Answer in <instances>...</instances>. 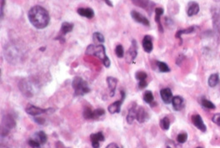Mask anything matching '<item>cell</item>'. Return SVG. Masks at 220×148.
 I'll list each match as a JSON object with an SVG mask.
<instances>
[{"label": "cell", "instance_id": "obj_36", "mask_svg": "<svg viewBox=\"0 0 220 148\" xmlns=\"http://www.w3.org/2000/svg\"><path fill=\"white\" fill-rule=\"evenodd\" d=\"M28 145L30 146L32 148H41L39 142L33 139L28 140Z\"/></svg>", "mask_w": 220, "mask_h": 148}, {"label": "cell", "instance_id": "obj_9", "mask_svg": "<svg viewBox=\"0 0 220 148\" xmlns=\"http://www.w3.org/2000/svg\"><path fill=\"white\" fill-rule=\"evenodd\" d=\"M160 96L164 103L169 104L172 102L173 98V97L172 91H171L169 88H164V89L161 90Z\"/></svg>", "mask_w": 220, "mask_h": 148}, {"label": "cell", "instance_id": "obj_45", "mask_svg": "<svg viewBox=\"0 0 220 148\" xmlns=\"http://www.w3.org/2000/svg\"><path fill=\"white\" fill-rule=\"evenodd\" d=\"M196 148H203V147H201V146H198V147H196Z\"/></svg>", "mask_w": 220, "mask_h": 148}, {"label": "cell", "instance_id": "obj_22", "mask_svg": "<svg viewBox=\"0 0 220 148\" xmlns=\"http://www.w3.org/2000/svg\"><path fill=\"white\" fill-rule=\"evenodd\" d=\"M132 3L134 4V5L138 6L139 8H142V9H147L149 8V0H131Z\"/></svg>", "mask_w": 220, "mask_h": 148}, {"label": "cell", "instance_id": "obj_33", "mask_svg": "<svg viewBox=\"0 0 220 148\" xmlns=\"http://www.w3.org/2000/svg\"><path fill=\"white\" fill-rule=\"evenodd\" d=\"M135 77L138 81H142V80H146L147 78H148V75H147V73L145 72L139 71L138 73H136Z\"/></svg>", "mask_w": 220, "mask_h": 148}, {"label": "cell", "instance_id": "obj_5", "mask_svg": "<svg viewBox=\"0 0 220 148\" xmlns=\"http://www.w3.org/2000/svg\"><path fill=\"white\" fill-rule=\"evenodd\" d=\"M121 93V98L119 101H116L113 103H112L111 105L108 106V110L111 114H115V113H119L121 111V106L123 102H124V98H125V92L124 91L120 92Z\"/></svg>", "mask_w": 220, "mask_h": 148}, {"label": "cell", "instance_id": "obj_31", "mask_svg": "<svg viewBox=\"0 0 220 148\" xmlns=\"http://www.w3.org/2000/svg\"><path fill=\"white\" fill-rule=\"evenodd\" d=\"M115 54L116 56L121 58H124V48L122 45H117V47L115 48Z\"/></svg>", "mask_w": 220, "mask_h": 148}, {"label": "cell", "instance_id": "obj_8", "mask_svg": "<svg viewBox=\"0 0 220 148\" xmlns=\"http://www.w3.org/2000/svg\"><path fill=\"white\" fill-rule=\"evenodd\" d=\"M131 16H132L133 19L135 22H139V23H141L143 25L147 26V27H149L150 25L149 21L148 20V18L143 16L141 14H139L138 12L135 11V10H133V11L131 12Z\"/></svg>", "mask_w": 220, "mask_h": 148}, {"label": "cell", "instance_id": "obj_18", "mask_svg": "<svg viewBox=\"0 0 220 148\" xmlns=\"http://www.w3.org/2000/svg\"><path fill=\"white\" fill-rule=\"evenodd\" d=\"M136 116H137V106L134 104V106H131L129 108L127 115V122L128 124H132L133 121L136 119Z\"/></svg>", "mask_w": 220, "mask_h": 148}, {"label": "cell", "instance_id": "obj_34", "mask_svg": "<svg viewBox=\"0 0 220 148\" xmlns=\"http://www.w3.org/2000/svg\"><path fill=\"white\" fill-rule=\"evenodd\" d=\"M202 105H203L204 107H206V108H209V109L215 108L214 104L212 103L211 102H209V101L207 100V99H203V100H202Z\"/></svg>", "mask_w": 220, "mask_h": 148}, {"label": "cell", "instance_id": "obj_35", "mask_svg": "<svg viewBox=\"0 0 220 148\" xmlns=\"http://www.w3.org/2000/svg\"><path fill=\"white\" fill-rule=\"evenodd\" d=\"M188 139V135L185 132H182L180 134H178V136L177 137V141L179 143H184Z\"/></svg>", "mask_w": 220, "mask_h": 148}, {"label": "cell", "instance_id": "obj_3", "mask_svg": "<svg viewBox=\"0 0 220 148\" xmlns=\"http://www.w3.org/2000/svg\"><path fill=\"white\" fill-rule=\"evenodd\" d=\"M72 87L76 96H83L90 92V88L88 87L87 82H85L80 77H75L73 78Z\"/></svg>", "mask_w": 220, "mask_h": 148}, {"label": "cell", "instance_id": "obj_27", "mask_svg": "<svg viewBox=\"0 0 220 148\" xmlns=\"http://www.w3.org/2000/svg\"><path fill=\"white\" fill-rule=\"evenodd\" d=\"M37 137L39 138V142L41 144H45V143L47 142V141H48V137H47V135L45 134L44 131H39V132L37 133Z\"/></svg>", "mask_w": 220, "mask_h": 148}, {"label": "cell", "instance_id": "obj_37", "mask_svg": "<svg viewBox=\"0 0 220 148\" xmlns=\"http://www.w3.org/2000/svg\"><path fill=\"white\" fill-rule=\"evenodd\" d=\"M212 120H213V122H214L216 125L220 126V113L215 114L214 116L213 117V118H212Z\"/></svg>", "mask_w": 220, "mask_h": 148}, {"label": "cell", "instance_id": "obj_7", "mask_svg": "<svg viewBox=\"0 0 220 148\" xmlns=\"http://www.w3.org/2000/svg\"><path fill=\"white\" fill-rule=\"evenodd\" d=\"M73 24L71 23V22H63L62 25H61V29H60V33L59 37H57L56 39H60L61 41H63L64 42V39L63 38V37L66 35L68 33H70L71 31L73 30Z\"/></svg>", "mask_w": 220, "mask_h": 148}, {"label": "cell", "instance_id": "obj_44", "mask_svg": "<svg viewBox=\"0 0 220 148\" xmlns=\"http://www.w3.org/2000/svg\"><path fill=\"white\" fill-rule=\"evenodd\" d=\"M104 3H107L108 5L110 6V7H113V3H111V2H110L109 0H104Z\"/></svg>", "mask_w": 220, "mask_h": 148}, {"label": "cell", "instance_id": "obj_6", "mask_svg": "<svg viewBox=\"0 0 220 148\" xmlns=\"http://www.w3.org/2000/svg\"><path fill=\"white\" fill-rule=\"evenodd\" d=\"M137 43H136L135 40L132 41V46L131 48L128 50L126 55H125V60L128 63H131L135 60L136 57H137Z\"/></svg>", "mask_w": 220, "mask_h": 148}, {"label": "cell", "instance_id": "obj_17", "mask_svg": "<svg viewBox=\"0 0 220 148\" xmlns=\"http://www.w3.org/2000/svg\"><path fill=\"white\" fill-rule=\"evenodd\" d=\"M199 12V5L195 2H190L188 6L187 14L189 16H194Z\"/></svg>", "mask_w": 220, "mask_h": 148}, {"label": "cell", "instance_id": "obj_42", "mask_svg": "<svg viewBox=\"0 0 220 148\" xmlns=\"http://www.w3.org/2000/svg\"><path fill=\"white\" fill-rule=\"evenodd\" d=\"M91 142H92V146L93 148L99 147V142H98V141H91Z\"/></svg>", "mask_w": 220, "mask_h": 148}, {"label": "cell", "instance_id": "obj_14", "mask_svg": "<svg viewBox=\"0 0 220 148\" xmlns=\"http://www.w3.org/2000/svg\"><path fill=\"white\" fill-rule=\"evenodd\" d=\"M148 118H149V115H148V112H146V110L144 107H142V106L138 107L137 109V116H136V119H137L138 122H144Z\"/></svg>", "mask_w": 220, "mask_h": 148}, {"label": "cell", "instance_id": "obj_32", "mask_svg": "<svg viewBox=\"0 0 220 148\" xmlns=\"http://www.w3.org/2000/svg\"><path fill=\"white\" fill-rule=\"evenodd\" d=\"M94 112V120H98L105 114V111L102 108H98L93 111Z\"/></svg>", "mask_w": 220, "mask_h": 148}, {"label": "cell", "instance_id": "obj_25", "mask_svg": "<svg viewBox=\"0 0 220 148\" xmlns=\"http://www.w3.org/2000/svg\"><path fill=\"white\" fill-rule=\"evenodd\" d=\"M91 141H98V142H104V137L102 131L97 132V133H93L90 136Z\"/></svg>", "mask_w": 220, "mask_h": 148}, {"label": "cell", "instance_id": "obj_13", "mask_svg": "<svg viewBox=\"0 0 220 148\" xmlns=\"http://www.w3.org/2000/svg\"><path fill=\"white\" fill-rule=\"evenodd\" d=\"M143 48L144 50L148 53H150L153 51V42H152V38L149 35L144 36V39H143Z\"/></svg>", "mask_w": 220, "mask_h": 148}, {"label": "cell", "instance_id": "obj_10", "mask_svg": "<svg viewBox=\"0 0 220 148\" xmlns=\"http://www.w3.org/2000/svg\"><path fill=\"white\" fill-rule=\"evenodd\" d=\"M192 122L193 123H194V125L198 129H199L201 131H203V132L206 131V126L204 125L203 119H202V118H201L199 115H194L192 117Z\"/></svg>", "mask_w": 220, "mask_h": 148}, {"label": "cell", "instance_id": "obj_39", "mask_svg": "<svg viewBox=\"0 0 220 148\" xmlns=\"http://www.w3.org/2000/svg\"><path fill=\"white\" fill-rule=\"evenodd\" d=\"M147 86H148V82H147L146 80H142V81H139V82H138V87L140 89L145 88Z\"/></svg>", "mask_w": 220, "mask_h": 148}, {"label": "cell", "instance_id": "obj_19", "mask_svg": "<svg viewBox=\"0 0 220 148\" xmlns=\"http://www.w3.org/2000/svg\"><path fill=\"white\" fill-rule=\"evenodd\" d=\"M3 122L4 126H6V128L10 129V128H14V126H16V122L13 118H12L10 115H6L4 116L3 118Z\"/></svg>", "mask_w": 220, "mask_h": 148}, {"label": "cell", "instance_id": "obj_2", "mask_svg": "<svg viewBox=\"0 0 220 148\" xmlns=\"http://www.w3.org/2000/svg\"><path fill=\"white\" fill-rule=\"evenodd\" d=\"M86 54L88 55H92L99 58L104 63L105 67H109L110 66V59L106 54V49L104 46L103 45H88L87 49H86Z\"/></svg>", "mask_w": 220, "mask_h": 148}, {"label": "cell", "instance_id": "obj_11", "mask_svg": "<svg viewBox=\"0 0 220 148\" xmlns=\"http://www.w3.org/2000/svg\"><path fill=\"white\" fill-rule=\"evenodd\" d=\"M117 83H118V79L115 78H113V77H108L107 78V84L108 89H109L110 97H113L115 94Z\"/></svg>", "mask_w": 220, "mask_h": 148}, {"label": "cell", "instance_id": "obj_41", "mask_svg": "<svg viewBox=\"0 0 220 148\" xmlns=\"http://www.w3.org/2000/svg\"><path fill=\"white\" fill-rule=\"evenodd\" d=\"M5 4V0H1V20H3V7Z\"/></svg>", "mask_w": 220, "mask_h": 148}, {"label": "cell", "instance_id": "obj_26", "mask_svg": "<svg viewBox=\"0 0 220 148\" xmlns=\"http://www.w3.org/2000/svg\"><path fill=\"white\" fill-rule=\"evenodd\" d=\"M93 40L95 42H98V43H103V42H104V37L101 33L96 32V33L93 34Z\"/></svg>", "mask_w": 220, "mask_h": 148}, {"label": "cell", "instance_id": "obj_43", "mask_svg": "<svg viewBox=\"0 0 220 148\" xmlns=\"http://www.w3.org/2000/svg\"><path fill=\"white\" fill-rule=\"evenodd\" d=\"M106 148H120V147H119V146L117 145L116 143H110V144H108V145L107 146V147Z\"/></svg>", "mask_w": 220, "mask_h": 148}, {"label": "cell", "instance_id": "obj_24", "mask_svg": "<svg viewBox=\"0 0 220 148\" xmlns=\"http://www.w3.org/2000/svg\"><path fill=\"white\" fill-rule=\"evenodd\" d=\"M153 92L151 91H146L144 93V102L148 104H151L153 102Z\"/></svg>", "mask_w": 220, "mask_h": 148}, {"label": "cell", "instance_id": "obj_40", "mask_svg": "<svg viewBox=\"0 0 220 148\" xmlns=\"http://www.w3.org/2000/svg\"><path fill=\"white\" fill-rule=\"evenodd\" d=\"M34 121H35V122H37L38 124H39V125H43V124H44V122H45V120H44L43 118H35Z\"/></svg>", "mask_w": 220, "mask_h": 148}, {"label": "cell", "instance_id": "obj_21", "mask_svg": "<svg viewBox=\"0 0 220 148\" xmlns=\"http://www.w3.org/2000/svg\"><path fill=\"white\" fill-rule=\"evenodd\" d=\"M84 118L87 120H94V112L90 107L86 106L84 108V111L83 112Z\"/></svg>", "mask_w": 220, "mask_h": 148}, {"label": "cell", "instance_id": "obj_1", "mask_svg": "<svg viewBox=\"0 0 220 148\" xmlns=\"http://www.w3.org/2000/svg\"><path fill=\"white\" fill-rule=\"evenodd\" d=\"M28 18L32 25L38 29L46 28L50 21L48 12L39 5L34 6L30 9L28 13Z\"/></svg>", "mask_w": 220, "mask_h": 148}, {"label": "cell", "instance_id": "obj_16", "mask_svg": "<svg viewBox=\"0 0 220 148\" xmlns=\"http://www.w3.org/2000/svg\"><path fill=\"white\" fill-rule=\"evenodd\" d=\"M172 104L175 111H180L183 107V99L179 96H175L173 98Z\"/></svg>", "mask_w": 220, "mask_h": 148}, {"label": "cell", "instance_id": "obj_28", "mask_svg": "<svg viewBox=\"0 0 220 148\" xmlns=\"http://www.w3.org/2000/svg\"><path fill=\"white\" fill-rule=\"evenodd\" d=\"M157 64H158V69H159L161 73H169L170 71V68L165 62L158 61L157 62Z\"/></svg>", "mask_w": 220, "mask_h": 148}, {"label": "cell", "instance_id": "obj_4", "mask_svg": "<svg viewBox=\"0 0 220 148\" xmlns=\"http://www.w3.org/2000/svg\"><path fill=\"white\" fill-rule=\"evenodd\" d=\"M25 111L28 115L35 117V116H39V115L41 114H43V113L51 114V113L54 112V109L53 108L43 109L39 107V106H34V105H32V104H28V106H26Z\"/></svg>", "mask_w": 220, "mask_h": 148}, {"label": "cell", "instance_id": "obj_30", "mask_svg": "<svg viewBox=\"0 0 220 148\" xmlns=\"http://www.w3.org/2000/svg\"><path fill=\"white\" fill-rule=\"evenodd\" d=\"M194 30V27H189L187 29H183V30H179L177 32L176 34V38H178L181 39V35L182 34H190V33H193ZM182 40V39H181Z\"/></svg>", "mask_w": 220, "mask_h": 148}, {"label": "cell", "instance_id": "obj_12", "mask_svg": "<svg viewBox=\"0 0 220 148\" xmlns=\"http://www.w3.org/2000/svg\"><path fill=\"white\" fill-rule=\"evenodd\" d=\"M19 89L22 92L23 95L26 97H32L33 96V91H32L31 87L25 81H22L19 83Z\"/></svg>", "mask_w": 220, "mask_h": 148}, {"label": "cell", "instance_id": "obj_46", "mask_svg": "<svg viewBox=\"0 0 220 148\" xmlns=\"http://www.w3.org/2000/svg\"><path fill=\"white\" fill-rule=\"evenodd\" d=\"M167 148H171L170 146H167Z\"/></svg>", "mask_w": 220, "mask_h": 148}, {"label": "cell", "instance_id": "obj_15", "mask_svg": "<svg viewBox=\"0 0 220 148\" xmlns=\"http://www.w3.org/2000/svg\"><path fill=\"white\" fill-rule=\"evenodd\" d=\"M78 14L82 16V17L88 18H92L94 16V12L90 8H87V9H84V8H79L77 10Z\"/></svg>", "mask_w": 220, "mask_h": 148}, {"label": "cell", "instance_id": "obj_38", "mask_svg": "<svg viewBox=\"0 0 220 148\" xmlns=\"http://www.w3.org/2000/svg\"><path fill=\"white\" fill-rule=\"evenodd\" d=\"M214 23L217 26V28L220 31V13L214 16Z\"/></svg>", "mask_w": 220, "mask_h": 148}, {"label": "cell", "instance_id": "obj_20", "mask_svg": "<svg viewBox=\"0 0 220 148\" xmlns=\"http://www.w3.org/2000/svg\"><path fill=\"white\" fill-rule=\"evenodd\" d=\"M164 14V9L162 8H156L155 9V21L158 24V29L160 31L161 33L164 32V29H163V26L161 24L160 22V18L161 16Z\"/></svg>", "mask_w": 220, "mask_h": 148}, {"label": "cell", "instance_id": "obj_29", "mask_svg": "<svg viewBox=\"0 0 220 148\" xmlns=\"http://www.w3.org/2000/svg\"><path fill=\"white\" fill-rule=\"evenodd\" d=\"M160 126H161V128L163 129V130H165V131L169 130V126H170L169 119L168 118H164L163 119H161Z\"/></svg>", "mask_w": 220, "mask_h": 148}, {"label": "cell", "instance_id": "obj_23", "mask_svg": "<svg viewBox=\"0 0 220 148\" xmlns=\"http://www.w3.org/2000/svg\"><path fill=\"white\" fill-rule=\"evenodd\" d=\"M219 82V77L218 74L214 73V74H212L209 78V85L211 87H214L215 86H217L218 83Z\"/></svg>", "mask_w": 220, "mask_h": 148}]
</instances>
